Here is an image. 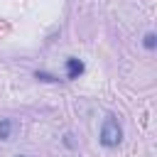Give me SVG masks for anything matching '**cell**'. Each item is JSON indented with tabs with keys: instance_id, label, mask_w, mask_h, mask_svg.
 I'll list each match as a JSON object with an SVG mask.
<instances>
[{
	"instance_id": "6",
	"label": "cell",
	"mask_w": 157,
	"mask_h": 157,
	"mask_svg": "<svg viewBox=\"0 0 157 157\" xmlns=\"http://www.w3.org/2000/svg\"><path fill=\"white\" fill-rule=\"evenodd\" d=\"M64 142H66V147H74V140H71V135H69V132L64 135Z\"/></svg>"
},
{
	"instance_id": "2",
	"label": "cell",
	"mask_w": 157,
	"mask_h": 157,
	"mask_svg": "<svg viewBox=\"0 0 157 157\" xmlns=\"http://www.w3.org/2000/svg\"><path fill=\"white\" fill-rule=\"evenodd\" d=\"M83 71H86V66H83V61H81V59H74V56H69V59H66V78H69V81L78 78Z\"/></svg>"
},
{
	"instance_id": "3",
	"label": "cell",
	"mask_w": 157,
	"mask_h": 157,
	"mask_svg": "<svg viewBox=\"0 0 157 157\" xmlns=\"http://www.w3.org/2000/svg\"><path fill=\"white\" fill-rule=\"evenodd\" d=\"M10 135H12V120L0 118V140H10Z\"/></svg>"
},
{
	"instance_id": "7",
	"label": "cell",
	"mask_w": 157,
	"mask_h": 157,
	"mask_svg": "<svg viewBox=\"0 0 157 157\" xmlns=\"http://www.w3.org/2000/svg\"><path fill=\"white\" fill-rule=\"evenodd\" d=\"M17 157H25V155H17Z\"/></svg>"
},
{
	"instance_id": "4",
	"label": "cell",
	"mask_w": 157,
	"mask_h": 157,
	"mask_svg": "<svg viewBox=\"0 0 157 157\" xmlns=\"http://www.w3.org/2000/svg\"><path fill=\"white\" fill-rule=\"evenodd\" d=\"M142 47H145L147 52H152V49L157 47V34H155V32H147V34L142 37Z\"/></svg>"
},
{
	"instance_id": "5",
	"label": "cell",
	"mask_w": 157,
	"mask_h": 157,
	"mask_svg": "<svg viewBox=\"0 0 157 157\" xmlns=\"http://www.w3.org/2000/svg\"><path fill=\"white\" fill-rule=\"evenodd\" d=\"M34 78H37V81H49V83L59 81L56 76H52V74H44V71H34Z\"/></svg>"
},
{
	"instance_id": "1",
	"label": "cell",
	"mask_w": 157,
	"mask_h": 157,
	"mask_svg": "<svg viewBox=\"0 0 157 157\" xmlns=\"http://www.w3.org/2000/svg\"><path fill=\"white\" fill-rule=\"evenodd\" d=\"M101 145L103 147H118L120 142H123V128H120V123H118V118L115 115H105L103 118V125H101Z\"/></svg>"
}]
</instances>
